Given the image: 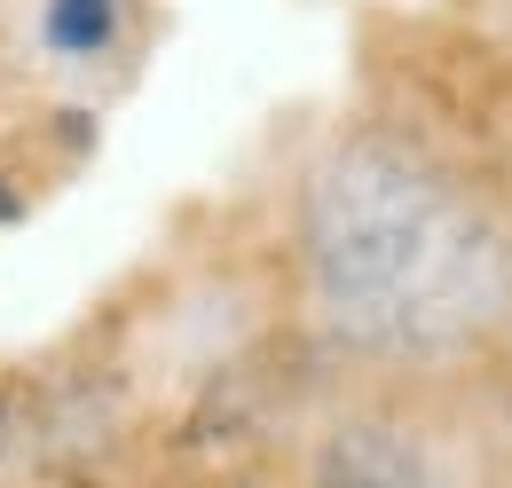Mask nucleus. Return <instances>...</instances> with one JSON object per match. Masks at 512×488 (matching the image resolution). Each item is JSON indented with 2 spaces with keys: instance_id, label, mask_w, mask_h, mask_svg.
Listing matches in <instances>:
<instances>
[{
  "instance_id": "4",
  "label": "nucleus",
  "mask_w": 512,
  "mask_h": 488,
  "mask_svg": "<svg viewBox=\"0 0 512 488\" xmlns=\"http://www.w3.org/2000/svg\"><path fill=\"white\" fill-rule=\"evenodd\" d=\"M40 449V386L0 378V488H16V465Z\"/></svg>"
},
{
  "instance_id": "6",
  "label": "nucleus",
  "mask_w": 512,
  "mask_h": 488,
  "mask_svg": "<svg viewBox=\"0 0 512 488\" xmlns=\"http://www.w3.org/2000/svg\"><path fill=\"white\" fill-rule=\"evenodd\" d=\"M8 213H16V189H8V182H0V221H8Z\"/></svg>"
},
{
  "instance_id": "3",
  "label": "nucleus",
  "mask_w": 512,
  "mask_h": 488,
  "mask_svg": "<svg viewBox=\"0 0 512 488\" xmlns=\"http://www.w3.org/2000/svg\"><path fill=\"white\" fill-rule=\"evenodd\" d=\"M119 24H127V0H40V32H48V48L64 63L111 56Z\"/></svg>"
},
{
  "instance_id": "2",
  "label": "nucleus",
  "mask_w": 512,
  "mask_h": 488,
  "mask_svg": "<svg viewBox=\"0 0 512 488\" xmlns=\"http://www.w3.org/2000/svg\"><path fill=\"white\" fill-rule=\"evenodd\" d=\"M292 488H442V473L418 449V433L386 426V418H339Z\"/></svg>"
},
{
  "instance_id": "1",
  "label": "nucleus",
  "mask_w": 512,
  "mask_h": 488,
  "mask_svg": "<svg viewBox=\"0 0 512 488\" xmlns=\"http://www.w3.org/2000/svg\"><path fill=\"white\" fill-rule=\"evenodd\" d=\"M308 323L379 370H449L512 331V221L402 126L331 134L292 197Z\"/></svg>"
},
{
  "instance_id": "5",
  "label": "nucleus",
  "mask_w": 512,
  "mask_h": 488,
  "mask_svg": "<svg viewBox=\"0 0 512 488\" xmlns=\"http://www.w3.org/2000/svg\"><path fill=\"white\" fill-rule=\"evenodd\" d=\"M197 488H292L276 465H229V473H205Z\"/></svg>"
}]
</instances>
